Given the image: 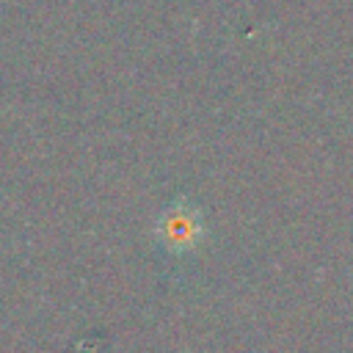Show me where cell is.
I'll return each instance as SVG.
<instances>
[{
	"label": "cell",
	"mask_w": 353,
	"mask_h": 353,
	"mask_svg": "<svg viewBox=\"0 0 353 353\" xmlns=\"http://www.w3.org/2000/svg\"><path fill=\"white\" fill-rule=\"evenodd\" d=\"M154 234L163 243V248L176 251V254H185V251H193L201 243V237H204V221H201L199 210L188 207V201H176V204H171L160 215Z\"/></svg>",
	"instance_id": "cell-1"
}]
</instances>
